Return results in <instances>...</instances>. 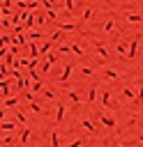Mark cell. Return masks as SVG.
I'll return each instance as SVG.
<instances>
[{
  "instance_id": "cell-2",
  "label": "cell",
  "mask_w": 143,
  "mask_h": 147,
  "mask_svg": "<svg viewBox=\"0 0 143 147\" xmlns=\"http://www.w3.org/2000/svg\"><path fill=\"white\" fill-rule=\"evenodd\" d=\"M136 48H138V41H131V51H129V55H136Z\"/></svg>"
},
{
  "instance_id": "cell-1",
  "label": "cell",
  "mask_w": 143,
  "mask_h": 147,
  "mask_svg": "<svg viewBox=\"0 0 143 147\" xmlns=\"http://www.w3.org/2000/svg\"><path fill=\"white\" fill-rule=\"evenodd\" d=\"M127 18H129L131 23H143V16H138V14H129Z\"/></svg>"
}]
</instances>
